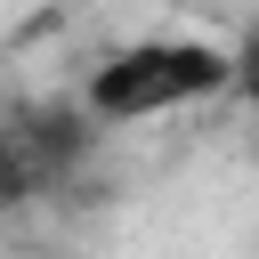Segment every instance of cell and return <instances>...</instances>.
<instances>
[{"instance_id": "2", "label": "cell", "mask_w": 259, "mask_h": 259, "mask_svg": "<svg viewBox=\"0 0 259 259\" xmlns=\"http://www.w3.org/2000/svg\"><path fill=\"white\" fill-rule=\"evenodd\" d=\"M24 194H32V170H24V154H16L8 130H0V210H16Z\"/></svg>"}, {"instance_id": "3", "label": "cell", "mask_w": 259, "mask_h": 259, "mask_svg": "<svg viewBox=\"0 0 259 259\" xmlns=\"http://www.w3.org/2000/svg\"><path fill=\"white\" fill-rule=\"evenodd\" d=\"M235 89H243V97L259 105V32H251V40L235 49Z\"/></svg>"}, {"instance_id": "1", "label": "cell", "mask_w": 259, "mask_h": 259, "mask_svg": "<svg viewBox=\"0 0 259 259\" xmlns=\"http://www.w3.org/2000/svg\"><path fill=\"white\" fill-rule=\"evenodd\" d=\"M235 89V57L210 40H138L121 57H105L89 73V121H146L170 113L186 97H219Z\"/></svg>"}]
</instances>
